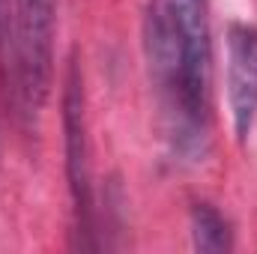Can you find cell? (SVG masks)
I'll return each mask as SVG.
<instances>
[{
	"label": "cell",
	"mask_w": 257,
	"mask_h": 254,
	"mask_svg": "<svg viewBox=\"0 0 257 254\" xmlns=\"http://www.w3.org/2000/svg\"><path fill=\"white\" fill-rule=\"evenodd\" d=\"M224 93L236 141H245L257 120V27L233 21L227 27Z\"/></svg>",
	"instance_id": "cell-3"
},
{
	"label": "cell",
	"mask_w": 257,
	"mask_h": 254,
	"mask_svg": "<svg viewBox=\"0 0 257 254\" xmlns=\"http://www.w3.org/2000/svg\"><path fill=\"white\" fill-rule=\"evenodd\" d=\"M192 245L194 251L221 254L233 251V230L227 218L212 203H194L192 206Z\"/></svg>",
	"instance_id": "cell-4"
},
{
	"label": "cell",
	"mask_w": 257,
	"mask_h": 254,
	"mask_svg": "<svg viewBox=\"0 0 257 254\" xmlns=\"http://www.w3.org/2000/svg\"><path fill=\"white\" fill-rule=\"evenodd\" d=\"M63 135H66V177L72 191L78 233H93V171H90V141L84 114V81L78 60H72L63 90Z\"/></svg>",
	"instance_id": "cell-2"
},
{
	"label": "cell",
	"mask_w": 257,
	"mask_h": 254,
	"mask_svg": "<svg viewBox=\"0 0 257 254\" xmlns=\"http://www.w3.org/2000/svg\"><path fill=\"white\" fill-rule=\"evenodd\" d=\"M57 0H12L9 60L12 90L27 120L39 117L54 84Z\"/></svg>",
	"instance_id": "cell-1"
}]
</instances>
